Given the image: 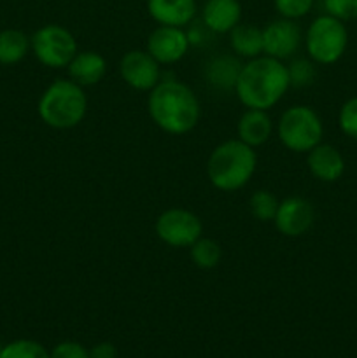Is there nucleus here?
I'll return each instance as SVG.
<instances>
[{
    "label": "nucleus",
    "mask_w": 357,
    "mask_h": 358,
    "mask_svg": "<svg viewBox=\"0 0 357 358\" xmlns=\"http://www.w3.org/2000/svg\"><path fill=\"white\" fill-rule=\"evenodd\" d=\"M307 154L308 170L317 180L336 182L345 173V159L335 145L321 142Z\"/></svg>",
    "instance_id": "4468645a"
},
{
    "label": "nucleus",
    "mask_w": 357,
    "mask_h": 358,
    "mask_svg": "<svg viewBox=\"0 0 357 358\" xmlns=\"http://www.w3.org/2000/svg\"><path fill=\"white\" fill-rule=\"evenodd\" d=\"M290 87L287 65L272 56L261 55L241 65L234 93L245 108L270 110Z\"/></svg>",
    "instance_id": "f257e3e1"
},
{
    "label": "nucleus",
    "mask_w": 357,
    "mask_h": 358,
    "mask_svg": "<svg viewBox=\"0 0 357 358\" xmlns=\"http://www.w3.org/2000/svg\"><path fill=\"white\" fill-rule=\"evenodd\" d=\"M276 135L287 150L310 152L322 142L324 126L317 112L308 105H293L279 119Z\"/></svg>",
    "instance_id": "39448f33"
},
{
    "label": "nucleus",
    "mask_w": 357,
    "mask_h": 358,
    "mask_svg": "<svg viewBox=\"0 0 357 358\" xmlns=\"http://www.w3.org/2000/svg\"><path fill=\"white\" fill-rule=\"evenodd\" d=\"M324 10L343 23L357 20V0H324Z\"/></svg>",
    "instance_id": "bb28decb"
},
{
    "label": "nucleus",
    "mask_w": 357,
    "mask_h": 358,
    "mask_svg": "<svg viewBox=\"0 0 357 358\" xmlns=\"http://www.w3.org/2000/svg\"><path fill=\"white\" fill-rule=\"evenodd\" d=\"M241 65L244 63H240V59L234 58V56H217V58H214L206 65L205 77L217 90H234V84H237L238 76H240Z\"/></svg>",
    "instance_id": "6ab92c4d"
},
{
    "label": "nucleus",
    "mask_w": 357,
    "mask_h": 358,
    "mask_svg": "<svg viewBox=\"0 0 357 358\" xmlns=\"http://www.w3.org/2000/svg\"><path fill=\"white\" fill-rule=\"evenodd\" d=\"M314 2L315 0H273V6H275V10L280 14V17L296 21L310 13Z\"/></svg>",
    "instance_id": "393cba45"
},
{
    "label": "nucleus",
    "mask_w": 357,
    "mask_h": 358,
    "mask_svg": "<svg viewBox=\"0 0 357 358\" xmlns=\"http://www.w3.org/2000/svg\"><path fill=\"white\" fill-rule=\"evenodd\" d=\"M238 140L251 147H259L270 140L273 133L272 117L266 110H258V108H247L238 119L237 124Z\"/></svg>",
    "instance_id": "f3484780"
},
{
    "label": "nucleus",
    "mask_w": 357,
    "mask_h": 358,
    "mask_svg": "<svg viewBox=\"0 0 357 358\" xmlns=\"http://www.w3.org/2000/svg\"><path fill=\"white\" fill-rule=\"evenodd\" d=\"M30 49V38L18 28H6L0 31V65H16Z\"/></svg>",
    "instance_id": "aec40b11"
},
{
    "label": "nucleus",
    "mask_w": 357,
    "mask_h": 358,
    "mask_svg": "<svg viewBox=\"0 0 357 358\" xmlns=\"http://www.w3.org/2000/svg\"><path fill=\"white\" fill-rule=\"evenodd\" d=\"M301 41H303V31L300 24L294 20L279 17L270 21L262 28V55L284 62L296 55Z\"/></svg>",
    "instance_id": "1a4fd4ad"
},
{
    "label": "nucleus",
    "mask_w": 357,
    "mask_h": 358,
    "mask_svg": "<svg viewBox=\"0 0 357 358\" xmlns=\"http://www.w3.org/2000/svg\"><path fill=\"white\" fill-rule=\"evenodd\" d=\"M66 70H69L70 80H74L79 86H94L105 77L107 62L100 52L77 51Z\"/></svg>",
    "instance_id": "dca6fc26"
},
{
    "label": "nucleus",
    "mask_w": 357,
    "mask_h": 358,
    "mask_svg": "<svg viewBox=\"0 0 357 358\" xmlns=\"http://www.w3.org/2000/svg\"><path fill=\"white\" fill-rule=\"evenodd\" d=\"M189 255L196 268L214 269L216 266H219L220 259H223V248L216 240L202 236L189 247Z\"/></svg>",
    "instance_id": "412c9836"
},
{
    "label": "nucleus",
    "mask_w": 357,
    "mask_h": 358,
    "mask_svg": "<svg viewBox=\"0 0 357 358\" xmlns=\"http://www.w3.org/2000/svg\"><path fill=\"white\" fill-rule=\"evenodd\" d=\"M202 20L206 30L214 34H230L241 23L240 0H206L202 9Z\"/></svg>",
    "instance_id": "2eb2a0df"
},
{
    "label": "nucleus",
    "mask_w": 357,
    "mask_h": 358,
    "mask_svg": "<svg viewBox=\"0 0 357 358\" xmlns=\"http://www.w3.org/2000/svg\"><path fill=\"white\" fill-rule=\"evenodd\" d=\"M35 58L49 69H66L77 55V41L62 24H44L30 38Z\"/></svg>",
    "instance_id": "0eeeda50"
},
{
    "label": "nucleus",
    "mask_w": 357,
    "mask_h": 358,
    "mask_svg": "<svg viewBox=\"0 0 357 358\" xmlns=\"http://www.w3.org/2000/svg\"><path fill=\"white\" fill-rule=\"evenodd\" d=\"M147 13L158 24L184 28L196 17V0H147Z\"/></svg>",
    "instance_id": "ddd939ff"
},
{
    "label": "nucleus",
    "mask_w": 357,
    "mask_h": 358,
    "mask_svg": "<svg viewBox=\"0 0 357 358\" xmlns=\"http://www.w3.org/2000/svg\"><path fill=\"white\" fill-rule=\"evenodd\" d=\"M150 119L168 135H186L196 128L202 107L195 91L181 80H160L147 100Z\"/></svg>",
    "instance_id": "f03ea898"
},
{
    "label": "nucleus",
    "mask_w": 357,
    "mask_h": 358,
    "mask_svg": "<svg viewBox=\"0 0 357 358\" xmlns=\"http://www.w3.org/2000/svg\"><path fill=\"white\" fill-rule=\"evenodd\" d=\"M119 73L130 87L136 91H150L161 80L160 63L147 51L133 49L119 62Z\"/></svg>",
    "instance_id": "9b49d317"
},
{
    "label": "nucleus",
    "mask_w": 357,
    "mask_h": 358,
    "mask_svg": "<svg viewBox=\"0 0 357 358\" xmlns=\"http://www.w3.org/2000/svg\"><path fill=\"white\" fill-rule=\"evenodd\" d=\"M258 166L254 147L241 140H226L210 152L206 177L210 184L223 192H234L248 184Z\"/></svg>",
    "instance_id": "7ed1b4c3"
},
{
    "label": "nucleus",
    "mask_w": 357,
    "mask_h": 358,
    "mask_svg": "<svg viewBox=\"0 0 357 358\" xmlns=\"http://www.w3.org/2000/svg\"><path fill=\"white\" fill-rule=\"evenodd\" d=\"M90 358H118V348L112 343H98L90 350Z\"/></svg>",
    "instance_id": "c85d7f7f"
},
{
    "label": "nucleus",
    "mask_w": 357,
    "mask_h": 358,
    "mask_svg": "<svg viewBox=\"0 0 357 358\" xmlns=\"http://www.w3.org/2000/svg\"><path fill=\"white\" fill-rule=\"evenodd\" d=\"M156 234L168 247L189 248L203 236V224L191 210L168 208L158 217Z\"/></svg>",
    "instance_id": "6e6552de"
},
{
    "label": "nucleus",
    "mask_w": 357,
    "mask_h": 358,
    "mask_svg": "<svg viewBox=\"0 0 357 358\" xmlns=\"http://www.w3.org/2000/svg\"><path fill=\"white\" fill-rule=\"evenodd\" d=\"M287 72H289L290 86L294 87H307L315 80L317 70L315 65L308 59H294L290 65H287Z\"/></svg>",
    "instance_id": "b1692460"
},
{
    "label": "nucleus",
    "mask_w": 357,
    "mask_h": 358,
    "mask_svg": "<svg viewBox=\"0 0 357 358\" xmlns=\"http://www.w3.org/2000/svg\"><path fill=\"white\" fill-rule=\"evenodd\" d=\"M49 353L51 358H90V350L76 341L58 343Z\"/></svg>",
    "instance_id": "cd10ccee"
},
{
    "label": "nucleus",
    "mask_w": 357,
    "mask_h": 358,
    "mask_svg": "<svg viewBox=\"0 0 357 358\" xmlns=\"http://www.w3.org/2000/svg\"><path fill=\"white\" fill-rule=\"evenodd\" d=\"M38 117L55 129H70L80 124L88 112L83 86L70 79H56L42 93L37 105Z\"/></svg>",
    "instance_id": "20e7f679"
},
{
    "label": "nucleus",
    "mask_w": 357,
    "mask_h": 358,
    "mask_svg": "<svg viewBox=\"0 0 357 358\" xmlns=\"http://www.w3.org/2000/svg\"><path fill=\"white\" fill-rule=\"evenodd\" d=\"M349 45V31L343 21L322 14L315 17L304 34V48L314 63L332 65L338 62Z\"/></svg>",
    "instance_id": "423d86ee"
},
{
    "label": "nucleus",
    "mask_w": 357,
    "mask_h": 358,
    "mask_svg": "<svg viewBox=\"0 0 357 358\" xmlns=\"http://www.w3.org/2000/svg\"><path fill=\"white\" fill-rule=\"evenodd\" d=\"M279 205L280 201L276 196L270 191H255L248 199V210L259 222H270L275 219Z\"/></svg>",
    "instance_id": "4be33fe9"
},
{
    "label": "nucleus",
    "mask_w": 357,
    "mask_h": 358,
    "mask_svg": "<svg viewBox=\"0 0 357 358\" xmlns=\"http://www.w3.org/2000/svg\"><path fill=\"white\" fill-rule=\"evenodd\" d=\"M2 350H4V345H2V343H0V355H2Z\"/></svg>",
    "instance_id": "c756f323"
},
{
    "label": "nucleus",
    "mask_w": 357,
    "mask_h": 358,
    "mask_svg": "<svg viewBox=\"0 0 357 358\" xmlns=\"http://www.w3.org/2000/svg\"><path fill=\"white\" fill-rule=\"evenodd\" d=\"M0 358H51V353L34 339H16L4 345Z\"/></svg>",
    "instance_id": "5701e85b"
},
{
    "label": "nucleus",
    "mask_w": 357,
    "mask_h": 358,
    "mask_svg": "<svg viewBox=\"0 0 357 358\" xmlns=\"http://www.w3.org/2000/svg\"><path fill=\"white\" fill-rule=\"evenodd\" d=\"M230 48L238 58H258L262 55V28L248 23H238L230 31Z\"/></svg>",
    "instance_id": "a211bd4d"
},
{
    "label": "nucleus",
    "mask_w": 357,
    "mask_h": 358,
    "mask_svg": "<svg viewBox=\"0 0 357 358\" xmlns=\"http://www.w3.org/2000/svg\"><path fill=\"white\" fill-rule=\"evenodd\" d=\"M315 220V210L308 199L290 196L280 201L273 219L276 231L287 238H298L307 233Z\"/></svg>",
    "instance_id": "f8f14e48"
},
{
    "label": "nucleus",
    "mask_w": 357,
    "mask_h": 358,
    "mask_svg": "<svg viewBox=\"0 0 357 358\" xmlns=\"http://www.w3.org/2000/svg\"><path fill=\"white\" fill-rule=\"evenodd\" d=\"M189 45H191V41L184 28L160 24L147 37L146 51L160 65H172V63L181 62L188 55Z\"/></svg>",
    "instance_id": "9d476101"
},
{
    "label": "nucleus",
    "mask_w": 357,
    "mask_h": 358,
    "mask_svg": "<svg viewBox=\"0 0 357 358\" xmlns=\"http://www.w3.org/2000/svg\"><path fill=\"white\" fill-rule=\"evenodd\" d=\"M340 129L350 138L357 140V96L350 98L340 108L338 115Z\"/></svg>",
    "instance_id": "a878e982"
}]
</instances>
